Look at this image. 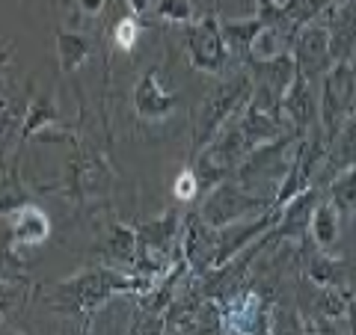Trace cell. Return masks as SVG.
I'll use <instances>...</instances> for the list:
<instances>
[{"label":"cell","mask_w":356,"mask_h":335,"mask_svg":"<svg viewBox=\"0 0 356 335\" xmlns=\"http://www.w3.org/2000/svg\"><path fill=\"white\" fill-rule=\"evenodd\" d=\"M175 196L181 199V202H193V199L202 193V181H199V175H196V170H184L181 175L175 178Z\"/></svg>","instance_id":"22"},{"label":"cell","mask_w":356,"mask_h":335,"mask_svg":"<svg viewBox=\"0 0 356 335\" xmlns=\"http://www.w3.org/2000/svg\"><path fill=\"white\" fill-rule=\"evenodd\" d=\"M178 95L163 86L158 69H149L134 86V110L140 119H163L166 113H172Z\"/></svg>","instance_id":"7"},{"label":"cell","mask_w":356,"mask_h":335,"mask_svg":"<svg viewBox=\"0 0 356 335\" xmlns=\"http://www.w3.org/2000/svg\"><path fill=\"white\" fill-rule=\"evenodd\" d=\"M294 63H297V74L318 81L332 69V54H330V30L327 24H309L297 33L294 39Z\"/></svg>","instance_id":"6"},{"label":"cell","mask_w":356,"mask_h":335,"mask_svg":"<svg viewBox=\"0 0 356 335\" xmlns=\"http://www.w3.org/2000/svg\"><path fill=\"white\" fill-rule=\"evenodd\" d=\"M327 30H330L332 63H353V54H356V0H344L341 6H330Z\"/></svg>","instance_id":"8"},{"label":"cell","mask_w":356,"mask_h":335,"mask_svg":"<svg viewBox=\"0 0 356 335\" xmlns=\"http://www.w3.org/2000/svg\"><path fill=\"white\" fill-rule=\"evenodd\" d=\"M92 54V39L74 30H57V57L63 74H74Z\"/></svg>","instance_id":"13"},{"label":"cell","mask_w":356,"mask_h":335,"mask_svg":"<svg viewBox=\"0 0 356 335\" xmlns=\"http://www.w3.org/2000/svg\"><path fill=\"white\" fill-rule=\"evenodd\" d=\"M250 98H252V74L232 77V81H226L214 95L208 98V101L202 104V110H199V122H196V131H193L196 154L205 152L211 142H214V137L222 131V125H226V122L235 116Z\"/></svg>","instance_id":"3"},{"label":"cell","mask_w":356,"mask_h":335,"mask_svg":"<svg viewBox=\"0 0 356 335\" xmlns=\"http://www.w3.org/2000/svg\"><path fill=\"white\" fill-rule=\"evenodd\" d=\"M282 113L294 122L300 133L315 128L321 122V101L315 98V81L297 74L294 83L288 86V92L282 98Z\"/></svg>","instance_id":"9"},{"label":"cell","mask_w":356,"mask_h":335,"mask_svg":"<svg viewBox=\"0 0 356 335\" xmlns=\"http://www.w3.org/2000/svg\"><path fill=\"white\" fill-rule=\"evenodd\" d=\"M324 161H327V170L332 172V178L356 166V116L344 122V128L336 133V140L327 146Z\"/></svg>","instance_id":"12"},{"label":"cell","mask_w":356,"mask_h":335,"mask_svg":"<svg viewBox=\"0 0 356 335\" xmlns=\"http://www.w3.org/2000/svg\"><path fill=\"white\" fill-rule=\"evenodd\" d=\"M312 327H315L321 335H336V329H332V323L327 318H315V320H312Z\"/></svg>","instance_id":"25"},{"label":"cell","mask_w":356,"mask_h":335,"mask_svg":"<svg viewBox=\"0 0 356 335\" xmlns=\"http://www.w3.org/2000/svg\"><path fill=\"white\" fill-rule=\"evenodd\" d=\"M339 222H341V217H339V211L332 208V202H330V199H321L318 208H315V214H312V226H309L312 240H315V247L321 252H332V250H336Z\"/></svg>","instance_id":"14"},{"label":"cell","mask_w":356,"mask_h":335,"mask_svg":"<svg viewBox=\"0 0 356 335\" xmlns=\"http://www.w3.org/2000/svg\"><path fill=\"white\" fill-rule=\"evenodd\" d=\"M137 39H140V21L134 18V15L119 18L116 27H113V42L119 44L122 51H131L134 44H137Z\"/></svg>","instance_id":"21"},{"label":"cell","mask_w":356,"mask_h":335,"mask_svg":"<svg viewBox=\"0 0 356 335\" xmlns=\"http://www.w3.org/2000/svg\"><path fill=\"white\" fill-rule=\"evenodd\" d=\"M353 95H356L353 63H332V69L324 74V83H321V133H324L327 146L336 140L344 122L350 119Z\"/></svg>","instance_id":"4"},{"label":"cell","mask_w":356,"mask_h":335,"mask_svg":"<svg viewBox=\"0 0 356 335\" xmlns=\"http://www.w3.org/2000/svg\"><path fill=\"white\" fill-rule=\"evenodd\" d=\"M327 199L332 202V208L339 211L341 220L356 217V166L332 178L330 187H327Z\"/></svg>","instance_id":"15"},{"label":"cell","mask_w":356,"mask_h":335,"mask_svg":"<svg viewBox=\"0 0 356 335\" xmlns=\"http://www.w3.org/2000/svg\"><path fill=\"white\" fill-rule=\"evenodd\" d=\"M149 3H152V0H128V6H131L134 15H146L149 13Z\"/></svg>","instance_id":"27"},{"label":"cell","mask_w":356,"mask_h":335,"mask_svg":"<svg viewBox=\"0 0 356 335\" xmlns=\"http://www.w3.org/2000/svg\"><path fill=\"white\" fill-rule=\"evenodd\" d=\"M158 18L170 21V24H191L193 21V3L191 0H161Z\"/></svg>","instance_id":"20"},{"label":"cell","mask_w":356,"mask_h":335,"mask_svg":"<svg viewBox=\"0 0 356 335\" xmlns=\"http://www.w3.org/2000/svg\"><path fill=\"white\" fill-rule=\"evenodd\" d=\"M9 229H13V250L18 247H39L48 240L51 234V222L44 217V211L36 205H21L13 211L9 217Z\"/></svg>","instance_id":"10"},{"label":"cell","mask_w":356,"mask_h":335,"mask_svg":"<svg viewBox=\"0 0 356 335\" xmlns=\"http://www.w3.org/2000/svg\"><path fill=\"white\" fill-rule=\"evenodd\" d=\"M128 335H166V315L163 311H149V309L137 306L134 309Z\"/></svg>","instance_id":"19"},{"label":"cell","mask_w":356,"mask_h":335,"mask_svg":"<svg viewBox=\"0 0 356 335\" xmlns=\"http://www.w3.org/2000/svg\"><path fill=\"white\" fill-rule=\"evenodd\" d=\"M184 48L191 65L202 74H222L229 65V48L222 39V21L217 13H205L184 27Z\"/></svg>","instance_id":"5"},{"label":"cell","mask_w":356,"mask_h":335,"mask_svg":"<svg viewBox=\"0 0 356 335\" xmlns=\"http://www.w3.org/2000/svg\"><path fill=\"white\" fill-rule=\"evenodd\" d=\"M154 288V279L146 276H131V273H119V270H107V267H92L86 273H77L72 279H65L63 285H57L48 294L51 306L65 309L69 315H83L92 318L95 309L107 303L116 294H146Z\"/></svg>","instance_id":"1"},{"label":"cell","mask_w":356,"mask_h":335,"mask_svg":"<svg viewBox=\"0 0 356 335\" xmlns=\"http://www.w3.org/2000/svg\"><path fill=\"white\" fill-rule=\"evenodd\" d=\"M273 335H306L303 320L291 311H280V315H273Z\"/></svg>","instance_id":"23"},{"label":"cell","mask_w":356,"mask_h":335,"mask_svg":"<svg viewBox=\"0 0 356 335\" xmlns=\"http://www.w3.org/2000/svg\"><path fill=\"white\" fill-rule=\"evenodd\" d=\"M348 332L356 335V294L350 297V306H348Z\"/></svg>","instance_id":"26"},{"label":"cell","mask_w":356,"mask_h":335,"mask_svg":"<svg viewBox=\"0 0 356 335\" xmlns=\"http://www.w3.org/2000/svg\"><path fill=\"white\" fill-rule=\"evenodd\" d=\"M60 122H63V119H60V113H57V107H54L51 95H42V98H36V101L30 104V110H27L24 128H21V140L39 137V131H42V128L60 125Z\"/></svg>","instance_id":"16"},{"label":"cell","mask_w":356,"mask_h":335,"mask_svg":"<svg viewBox=\"0 0 356 335\" xmlns=\"http://www.w3.org/2000/svg\"><path fill=\"white\" fill-rule=\"evenodd\" d=\"M330 3L332 0H282V9H285L288 21H291V27L300 33L303 27H309L321 13H327Z\"/></svg>","instance_id":"17"},{"label":"cell","mask_w":356,"mask_h":335,"mask_svg":"<svg viewBox=\"0 0 356 335\" xmlns=\"http://www.w3.org/2000/svg\"><path fill=\"white\" fill-rule=\"evenodd\" d=\"M273 196H261V193H250L247 187L241 184H232V181H222L208 193V199L202 202V217L208 226L214 229H226V226H235V222H243L250 217H261L267 211H273Z\"/></svg>","instance_id":"2"},{"label":"cell","mask_w":356,"mask_h":335,"mask_svg":"<svg viewBox=\"0 0 356 335\" xmlns=\"http://www.w3.org/2000/svg\"><path fill=\"white\" fill-rule=\"evenodd\" d=\"M107 0H77V9H81L83 15H102Z\"/></svg>","instance_id":"24"},{"label":"cell","mask_w":356,"mask_h":335,"mask_svg":"<svg viewBox=\"0 0 356 335\" xmlns=\"http://www.w3.org/2000/svg\"><path fill=\"white\" fill-rule=\"evenodd\" d=\"M264 33V21L259 15L252 18H238V21H222V39H226V48L232 57H238L241 63L252 60L255 42Z\"/></svg>","instance_id":"11"},{"label":"cell","mask_w":356,"mask_h":335,"mask_svg":"<svg viewBox=\"0 0 356 335\" xmlns=\"http://www.w3.org/2000/svg\"><path fill=\"white\" fill-rule=\"evenodd\" d=\"M107 247H110V252H113V259L137 264V250H140L137 229H128V226H122V222H113V231H110Z\"/></svg>","instance_id":"18"},{"label":"cell","mask_w":356,"mask_h":335,"mask_svg":"<svg viewBox=\"0 0 356 335\" xmlns=\"http://www.w3.org/2000/svg\"><path fill=\"white\" fill-rule=\"evenodd\" d=\"M6 335H15V332H6Z\"/></svg>","instance_id":"28"}]
</instances>
